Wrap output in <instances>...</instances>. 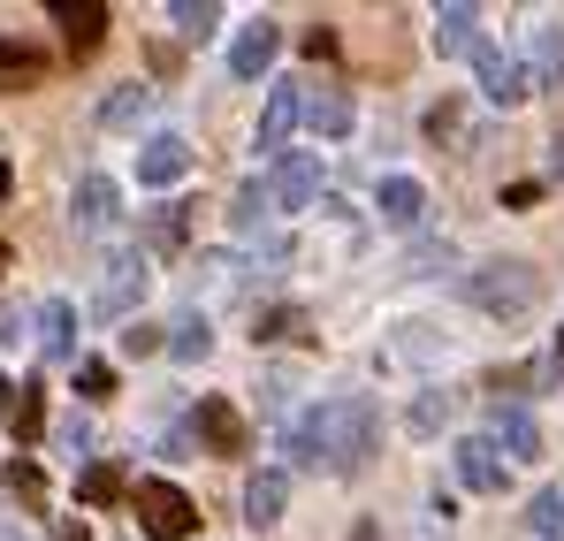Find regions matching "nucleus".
Returning <instances> with one entry per match:
<instances>
[{
    "instance_id": "23",
    "label": "nucleus",
    "mask_w": 564,
    "mask_h": 541,
    "mask_svg": "<svg viewBox=\"0 0 564 541\" xmlns=\"http://www.w3.org/2000/svg\"><path fill=\"white\" fill-rule=\"evenodd\" d=\"M122 488H130V473H122L115 457H93V465L77 473V496H85V504H99V511H107V504H122Z\"/></svg>"
},
{
    "instance_id": "46",
    "label": "nucleus",
    "mask_w": 564,
    "mask_h": 541,
    "mask_svg": "<svg viewBox=\"0 0 564 541\" xmlns=\"http://www.w3.org/2000/svg\"><path fill=\"white\" fill-rule=\"evenodd\" d=\"M550 176H564V138H550Z\"/></svg>"
},
{
    "instance_id": "2",
    "label": "nucleus",
    "mask_w": 564,
    "mask_h": 541,
    "mask_svg": "<svg viewBox=\"0 0 564 541\" xmlns=\"http://www.w3.org/2000/svg\"><path fill=\"white\" fill-rule=\"evenodd\" d=\"M534 297H542L534 260H488V268L466 274V305L488 313V321H519V313H534Z\"/></svg>"
},
{
    "instance_id": "17",
    "label": "nucleus",
    "mask_w": 564,
    "mask_h": 541,
    "mask_svg": "<svg viewBox=\"0 0 564 541\" xmlns=\"http://www.w3.org/2000/svg\"><path fill=\"white\" fill-rule=\"evenodd\" d=\"M375 214L389 221V229H420V214H427V191L412 176H381V191H375Z\"/></svg>"
},
{
    "instance_id": "21",
    "label": "nucleus",
    "mask_w": 564,
    "mask_h": 541,
    "mask_svg": "<svg viewBox=\"0 0 564 541\" xmlns=\"http://www.w3.org/2000/svg\"><path fill=\"white\" fill-rule=\"evenodd\" d=\"M184 229H191V206H184V198L153 206V214H145V252H184Z\"/></svg>"
},
{
    "instance_id": "29",
    "label": "nucleus",
    "mask_w": 564,
    "mask_h": 541,
    "mask_svg": "<svg viewBox=\"0 0 564 541\" xmlns=\"http://www.w3.org/2000/svg\"><path fill=\"white\" fill-rule=\"evenodd\" d=\"M54 451L69 457L77 473H85V465H93V420H85V412H69V420H54Z\"/></svg>"
},
{
    "instance_id": "10",
    "label": "nucleus",
    "mask_w": 564,
    "mask_h": 541,
    "mask_svg": "<svg viewBox=\"0 0 564 541\" xmlns=\"http://www.w3.org/2000/svg\"><path fill=\"white\" fill-rule=\"evenodd\" d=\"M297 122H305V91H297V85H268V107H260V138H252V145H260V153H282Z\"/></svg>"
},
{
    "instance_id": "41",
    "label": "nucleus",
    "mask_w": 564,
    "mask_h": 541,
    "mask_svg": "<svg viewBox=\"0 0 564 541\" xmlns=\"http://www.w3.org/2000/svg\"><path fill=\"white\" fill-rule=\"evenodd\" d=\"M305 54L328 62V54H336V31H328V23H305Z\"/></svg>"
},
{
    "instance_id": "1",
    "label": "nucleus",
    "mask_w": 564,
    "mask_h": 541,
    "mask_svg": "<svg viewBox=\"0 0 564 541\" xmlns=\"http://www.w3.org/2000/svg\"><path fill=\"white\" fill-rule=\"evenodd\" d=\"M381 435V412L375 397H321L297 428H290V457L313 465V473H359L375 457Z\"/></svg>"
},
{
    "instance_id": "13",
    "label": "nucleus",
    "mask_w": 564,
    "mask_h": 541,
    "mask_svg": "<svg viewBox=\"0 0 564 541\" xmlns=\"http://www.w3.org/2000/svg\"><path fill=\"white\" fill-rule=\"evenodd\" d=\"M282 504H290V473H282V465H260V473L245 480V519L268 534V527L282 519Z\"/></svg>"
},
{
    "instance_id": "8",
    "label": "nucleus",
    "mask_w": 564,
    "mask_h": 541,
    "mask_svg": "<svg viewBox=\"0 0 564 541\" xmlns=\"http://www.w3.org/2000/svg\"><path fill=\"white\" fill-rule=\"evenodd\" d=\"M184 176H191V145L176 130H161V138L138 145V183H145V191H169V183H184Z\"/></svg>"
},
{
    "instance_id": "30",
    "label": "nucleus",
    "mask_w": 564,
    "mask_h": 541,
    "mask_svg": "<svg viewBox=\"0 0 564 541\" xmlns=\"http://www.w3.org/2000/svg\"><path fill=\"white\" fill-rule=\"evenodd\" d=\"M153 107V85H122V91H107V107H99V122L107 130H122V122H138Z\"/></svg>"
},
{
    "instance_id": "44",
    "label": "nucleus",
    "mask_w": 564,
    "mask_h": 541,
    "mask_svg": "<svg viewBox=\"0 0 564 541\" xmlns=\"http://www.w3.org/2000/svg\"><path fill=\"white\" fill-rule=\"evenodd\" d=\"M54 541H93V527H77V519H62V527H54Z\"/></svg>"
},
{
    "instance_id": "49",
    "label": "nucleus",
    "mask_w": 564,
    "mask_h": 541,
    "mask_svg": "<svg viewBox=\"0 0 564 541\" xmlns=\"http://www.w3.org/2000/svg\"><path fill=\"white\" fill-rule=\"evenodd\" d=\"M557 351H564V328H557Z\"/></svg>"
},
{
    "instance_id": "25",
    "label": "nucleus",
    "mask_w": 564,
    "mask_h": 541,
    "mask_svg": "<svg viewBox=\"0 0 564 541\" xmlns=\"http://www.w3.org/2000/svg\"><path fill=\"white\" fill-rule=\"evenodd\" d=\"M458 404H466L458 389H420V404H412V420H404V428H412V435H435V428H451V420H458Z\"/></svg>"
},
{
    "instance_id": "37",
    "label": "nucleus",
    "mask_w": 564,
    "mask_h": 541,
    "mask_svg": "<svg viewBox=\"0 0 564 541\" xmlns=\"http://www.w3.org/2000/svg\"><path fill=\"white\" fill-rule=\"evenodd\" d=\"M527 519H534V534H564V496H557V488H550V496H534V511H527Z\"/></svg>"
},
{
    "instance_id": "35",
    "label": "nucleus",
    "mask_w": 564,
    "mask_h": 541,
    "mask_svg": "<svg viewBox=\"0 0 564 541\" xmlns=\"http://www.w3.org/2000/svg\"><path fill=\"white\" fill-rule=\"evenodd\" d=\"M153 351H169V336H161L153 321H130V328H122V359H153Z\"/></svg>"
},
{
    "instance_id": "31",
    "label": "nucleus",
    "mask_w": 564,
    "mask_h": 541,
    "mask_svg": "<svg viewBox=\"0 0 564 541\" xmlns=\"http://www.w3.org/2000/svg\"><path fill=\"white\" fill-rule=\"evenodd\" d=\"M0 480H8V496H23V504H46V473H39L31 457H8V473H0Z\"/></svg>"
},
{
    "instance_id": "26",
    "label": "nucleus",
    "mask_w": 564,
    "mask_h": 541,
    "mask_svg": "<svg viewBox=\"0 0 564 541\" xmlns=\"http://www.w3.org/2000/svg\"><path fill=\"white\" fill-rule=\"evenodd\" d=\"M268 214H275V191H268V183H245V191L229 198V229H237V237H252Z\"/></svg>"
},
{
    "instance_id": "9",
    "label": "nucleus",
    "mask_w": 564,
    "mask_h": 541,
    "mask_svg": "<svg viewBox=\"0 0 564 541\" xmlns=\"http://www.w3.org/2000/svg\"><path fill=\"white\" fill-rule=\"evenodd\" d=\"M275 54H282V23H275V15H252V23L237 31V46H229V69L252 85V77H268Z\"/></svg>"
},
{
    "instance_id": "48",
    "label": "nucleus",
    "mask_w": 564,
    "mask_h": 541,
    "mask_svg": "<svg viewBox=\"0 0 564 541\" xmlns=\"http://www.w3.org/2000/svg\"><path fill=\"white\" fill-rule=\"evenodd\" d=\"M0 268H8V245H0Z\"/></svg>"
},
{
    "instance_id": "14",
    "label": "nucleus",
    "mask_w": 564,
    "mask_h": 541,
    "mask_svg": "<svg viewBox=\"0 0 564 541\" xmlns=\"http://www.w3.org/2000/svg\"><path fill=\"white\" fill-rule=\"evenodd\" d=\"M46 46H31V39H0V91H31L46 85Z\"/></svg>"
},
{
    "instance_id": "28",
    "label": "nucleus",
    "mask_w": 564,
    "mask_h": 541,
    "mask_svg": "<svg viewBox=\"0 0 564 541\" xmlns=\"http://www.w3.org/2000/svg\"><path fill=\"white\" fill-rule=\"evenodd\" d=\"M169 351H176L184 366H198L206 351H214V328H206V313H184V321L169 328Z\"/></svg>"
},
{
    "instance_id": "39",
    "label": "nucleus",
    "mask_w": 564,
    "mask_h": 541,
    "mask_svg": "<svg viewBox=\"0 0 564 541\" xmlns=\"http://www.w3.org/2000/svg\"><path fill=\"white\" fill-rule=\"evenodd\" d=\"M451 268V245H420L412 260H404V274H443Z\"/></svg>"
},
{
    "instance_id": "6",
    "label": "nucleus",
    "mask_w": 564,
    "mask_h": 541,
    "mask_svg": "<svg viewBox=\"0 0 564 541\" xmlns=\"http://www.w3.org/2000/svg\"><path fill=\"white\" fill-rule=\"evenodd\" d=\"M191 443L214 457H245L252 451V428H245V412L229 404V397H198V412H191Z\"/></svg>"
},
{
    "instance_id": "43",
    "label": "nucleus",
    "mask_w": 564,
    "mask_h": 541,
    "mask_svg": "<svg viewBox=\"0 0 564 541\" xmlns=\"http://www.w3.org/2000/svg\"><path fill=\"white\" fill-rule=\"evenodd\" d=\"M15 397H23V381H8V374H0V420H15Z\"/></svg>"
},
{
    "instance_id": "27",
    "label": "nucleus",
    "mask_w": 564,
    "mask_h": 541,
    "mask_svg": "<svg viewBox=\"0 0 564 541\" xmlns=\"http://www.w3.org/2000/svg\"><path fill=\"white\" fill-rule=\"evenodd\" d=\"M169 23L184 31L191 46H206V39L221 31V8H214V0H176V8H169Z\"/></svg>"
},
{
    "instance_id": "12",
    "label": "nucleus",
    "mask_w": 564,
    "mask_h": 541,
    "mask_svg": "<svg viewBox=\"0 0 564 541\" xmlns=\"http://www.w3.org/2000/svg\"><path fill=\"white\" fill-rule=\"evenodd\" d=\"M351 115H359V107H351V91H344V85H313V91H305V122H313V138H328V145L351 138Z\"/></svg>"
},
{
    "instance_id": "5",
    "label": "nucleus",
    "mask_w": 564,
    "mask_h": 541,
    "mask_svg": "<svg viewBox=\"0 0 564 541\" xmlns=\"http://www.w3.org/2000/svg\"><path fill=\"white\" fill-rule=\"evenodd\" d=\"M145 282H153V268H145V245L138 252H115L107 260V274H99V290H93V313L99 321H138V297H145Z\"/></svg>"
},
{
    "instance_id": "4",
    "label": "nucleus",
    "mask_w": 564,
    "mask_h": 541,
    "mask_svg": "<svg viewBox=\"0 0 564 541\" xmlns=\"http://www.w3.org/2000/svg\"><path fill=\"white\" fill-rule=\"evenodd\" d=\"M473 77H480V99H488V107H503V115H511L527 91H542V85H534V69H527L511 46H496V39H480V46H473Z\"/></svg>"
},
{
    "instance_id": "32",
    "label": "nucleus",
    "mask_w": 564,
    "mask_h": 541,
    "mask_svg": "<svg viewBox=\"0 0 564 541\" xmlns=\"http://www.w3.org/2000/svg\"><path fill=\"white\" fill-rule=\"evenodd\" d=\"M397 351H404V359H412V366H427V359H435V351H451V336H435L427 321H412V328L397 336Z\"/></svg>"
},
{
    "instance_id": "24",
    "label": "nucleus",
    "mask_w": 564,
    "mask_h": 541,
    "mask_svg": "<svg viewBox=\"0 0 564 541\" xmlns=\"http://www.w3.org/2000/svg\"><path fill=\"white\" fill-rule=\"evenodd\" d=\"M8 435H15V451H31V443L46 435V381H23V397H15V420H8Z\"/></svg>"
},
{
    "instance_id": "40",
    "label": "nucleus",
    "mask_w": 564,
    "mask_h": 541,
    "mask_svg": "<svg viewBox=\"0 0 564 541\" xmlns=\"http://www.w3.org/2000/svg\"><path fill=\"white\" fill-rule=\"evenodd\" d=\"M427 138H435V145H443V138H458V107H451V99H443V107H427Z\"/></svg>"
},
{
    "instance_id": "20",
    "label": "nucleus",
    "mask_w": 564,
    "mask_h": 541,
    "mask_svg": "<svg viewBox=\"0 0 564 541\" xmlns=\"http://www.w3.org/2000/svg\"><path fill=\"white\" fill-rule=\"evenodd\" d=\"M496 443L503 457H542V420L527 404H496Z\"/></svg>"
},
{
    "instance_id": "18",
    "label": "nucleus",
    "mask_w": 564,
    "mask_h": 541,
    "mask_svg": "<svg viewBox=\"0 0 564 541\" xmlns=\"http://www.w3.org/2000/svg\"><path fill=\"white\" fill-rule=\"evenodd\" d=\"M39 344H46L54 366L77 359V305H69V297H46V305H39Z\"/></svg>"
},
{
    "instance_id": "33",
    "label": "nucleus",
    "mask_w": 564,
    "mask_h": 541,
    "mask_svg": "<svg viewBox=\"0 0 564 541\" xmlns=\"http://www.w3.org/2000/svg\"><path fill=\"white\" fill-rule=\"evenodd\" d=\"M77 397H85V404H107V397H115V366L107 359H77Z\"/></svg>"
},
{
    "instance_id": "42",
    "label": "nucleus",
    "mask_w": 564,
    "mask_h": 541,
    "mask_svg": "<svg viewBox=\"0 0 564 541\" xmlns=\"http://www.w3.org/2000/svg\"><path fill=\"white\" fill-rule=\"evenodd\" d=\"M503 206H511V214H527V206H542V183H503Z\"/></svg>"
},
{
    "instance_id": "15",
    "label": "nucleus",
    "mask_w": 564,
    "mask_h": 541,
    "mask_svg": "<svg viewBox=\"0 0 564 541\" xmlns=\"http://www.w3.org/2000/svg\"><path fill=\"white\" fill-rule=\"evenodd\" d=\"M115 214H122V206H115V176H85L77 183V206H69V221H77V229H85V237H99V229H115Z\"/></svg>"
},
{
    "instance_id": "7",
    "label": "nucleus",
    "mask_w": 564,
    "mask_h": 541,
    "mask_svg": "<svg viewBox=\"0 0 564 541\" xmlns=\"http://www.w3.org/2000/svg\"><path fill=\"white\" fill-rule=\"evenodd\" d=\"M451 457H458V480H466L473 496H503L511 457H503V443H496V435H458V443H451Z\"/></svg>"
},
{
    "instance_id": "45",
    "label": "nucleus",
    "mask_w": 564,
    "mask_h": 541,
    "mask_svg": "<svg viewBox=\"0 0 564 541\" xmlns=\"http://www.w3.org/2000/svg\"><path fill=\"white\" fill-rule=\"evenodd\" d=\"M0 541H31V527H15V519H0Z\"/></svg>"
},
{
    "instance_id": "34",
    "label": "nucleus",
    "mask_w": 564,
    "mask_h": 541,
    "mask_svg": "<svg viewBox=\"0 0 564 541\" xmlns=\"http://www.w3.org/2000/svg\"><path fill=\"white\" fill-rule=\"evenodd\" d=\"M290 328H305V313H297V305H268V313L252 321V344H282Z\"/></svg>"
},
{
    "instance_id": "22",
    "label": "nucleus",
    "mask_w": 564,
    "mask_h": 541,
    "mask_svg": "<svg viewBox=\"0 0 564 541\" xmlns=\"http://www.w3.org/2000/svg\"><path fill=\"white\" fill-rule=\"evenodd\" d=\"M534 85L564 91V23H534Z\"/></svg>"
},
{
    "instance_id": "19",
    "label": "nucleus",
    "mask_w": 564,
    "mask_h": 541,
    "mask_svg": "<svg viewBox=\"0 0 564 541\" xmlns=\"http://www.w3.org/2000/svg\"><path fill=\"white\" fill-rule=\"evenodd\" d=\"M473 23H480V8H435L427 46H435L443 62H458V54H473V46H480V39H473Z\"/></svg>"
},
{
    "instance_id": "11",
    "label": "nucleus",
    "mask_w": 564,
    "mask_h": 541,
    "mask_svg": "<svg viewBox=\"0 0 564 541\" xmlns=\"http://www.w3.org/2000/svg\"><path fill=\"white\" fill-rule=\"evenodd\" d=\"M282 214H297V206H313V191H321V153H282L275 176H268Z\"/></svg>"
},
{
    "instance_id": "3",
    "label": "nucleus",
    "mask_w": 564,
    "mask_h": 541,
    "mask_svg": "<svg viewBox=\"0 0 564 541\" xmlns=\"http://www.w3.org/2000/svg\"><path fill=\"white\" fill-rule=\"evenodd\" d=\"M130 511H138V534L145 541H191L198 534V504H191L176 480H138L130 488Z\"/></svg>"
},
{
    "instance_id": "36",
    "label": "nucleus",
    "mask_w": 564,
    "mask_h": 541,
    "mask_svg": "<svg viewBox=\"0 0 564 541\" xmlns=\"http://www.w3.org/2000/svg\"><path fill=\"white\" fill-rule=\"evenodd\" d=\"M229 282H237V260H229V252H206L198 274H191V290H229Z\"/></svg>"
},
{
    "instance_id": "38",
    "label": "nucleus",
    "mask_w": 564,
    "mask_h": 541,
    "mask_svg": "<svg viewBox=\"0 0 564 541\" xmlns=\"http://www.w3.org/2000/svg\"><path fill=\"white\" fill-rule=\"evenodd\" d=\"M23 336H31V313H23V305L8 297V305H0V351H15Z\"/></svg>"
},
{
    "instance_id": "47",
    "label": "nucleus",
    "mask_w": 564,
    "mask_h": 541,
    "mask_svg": "<svg viewBox=\"0 0 564 541\" xmlns=\"http://www.w3.org/2000/svg\"><path fill=\"white\" fill-rule=\"evenodd\" d=\"M0 198H8V161H0Z\"/></svg>"
},
{
    "instance_id": "16",
    "label": "nucleus",
    "mask_w": 564,
    "mask_h": 541,
    "mask_svg": "<svg viewBox=\"0 0 564 541\" xmlns=\"http://www.w3.org/2000/svg\"><path fill=\"white\" fill-rule=\"evenodd\" d=\"M54 23H62L69 54H93L99 39H107V8L99 0H54Z\"/></svg>"
}]
</instances>
